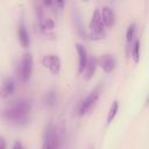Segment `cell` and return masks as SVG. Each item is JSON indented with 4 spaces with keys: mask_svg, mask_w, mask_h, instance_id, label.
Returning <instances> with one entry per match:
<instances>
[{
    "mask_svg": "<svg viewBox=\"0 0 149 149\" xmlns=\"http://www.w3.org/2000/svg\"><path fill=\"white\" fill-rule=\"evenodd\" d=\"M31 111V104L26 99H19L13 101L5 111L3 118L15 126H23L28 122L29 113Z\"/></svg>",
    "mask_w": 149,
    "mask_h": 149,
    "instance_id": "1",
    "label": "cell"
},
{
    "mask_svg": "<svg viewBox=\"0 0 149 149\" xmlns=\"http://www.w3.org/2000/svg\"><path fill=\"white\" fill-rule=\"evenodd\" d=\"M31 72H33V56L30 52H26L23 54L21 62L19 64L17 74L22 83H27L31 77Z\"/></svg>",
    "mask_w": 149,
    "mask_h": 149,
    "instance_id": "2",
    "label": "cell"
},
{
    "mask_svg": "<svg viewBox=\"0 0 149 149\" xmlns=\"http://www.w3.org/2000/svg\"><path fill=\"white\" fill-rule=\"evenodd\" d=\"M59 147V136L52 123H49L43 132V149H54Z\"/></svg>",
    "mask_w": 149,
    "mask_h": 149,
    "instance_id": "3",
    "label": "cell"
},
{
    "mask_svg": "<svg viewBox=\"0 0 149 149\" xmlns=\"http://www.w3.org/2000/svg\"><path fill=\"white\" fill-rule=\"evenodd\" d=\"M99 95H100V87H97V88H94V90L80 102L79 109H78L79 115H85V114H87V113L91 111V108L95 105V102H97Z\"/></svg>",
    "mask_w": 149,
    "mask_h": 149,
    "instance_id": "4",
    "label": "cell"
},
{
    "mask_svg": "<svg viewBox=\"0 0 149 149\" xmlns=\"http://www.w3.org/2000/svg\"><path fill=\"white\" fill-rule=\"evenodd\" d=\"M104 22L101 19V14H100V9L95 8V10L92 14L91 21H90V30L92 33V35L95 36H100L104 33Z\"/></svg>",
    "mask_w": 149,
    "mask_h": 149,
    "instance_id": "5",
    "label": "cell"
},
{
    "mask_svg": "<svg viewBox=\"0 0 149 149\" xmlns=\"http://www.w3.org/2000/svg\"><path fill=\"white\" fill-rule=\"evenodd\" d=\"M42 64L52 74H58L61 72V59L57 55H45L42 58Z\"/></svg>",
    "mask_w": 149,
    "mask_h": 149,
    "instance_id": "6",
    "label": "cell"
},
{
    "mask_svg": "<svg viewBox=\"0 0 149 149\" xmlns=\"http://www.w3.org/2000/svg\"><path fill=\"white\" fill-rule=\"evenodd\" d=\"M76 50H77V54H78V73H83L85 68H86V64H87V52H86V49L83 44L80 43H76Z\"/></svg>",
    "mask_w": 149,
    "mask_h": 149,
    "instance_id": "7",
    "label": "cell"
},
{
    "mask_svg": "<svg viewBox=\"0 0 149 149\" xmlns=\"http://www.w3.org/2000/svg\"><path fill=\"white\" fill-rule=\"evenodd\" d=\"M15 91V80L13 78H7L0 86V98L7 99Z\"/></svg>",
    "mask_w": 149,
    "mask_h": 149,
    "instance_id": "8",
    "label": "cell"
},
{
    "mask_svg": "<svg viewBox=\"0 0 149 149\" xmlns=\"http://www.w3.org/2000/svg\"><path fill=\"white\" fill-rule=\"evenodd\" d=\"M99 65L101 66V69L106 72V73H111L113 72L114 68H115V59L112 55L109 54H106V55H102L100 58H99Z\"/></svg>",
    "mask_w": 149,
    "mask_h": 149,
    "instance_id": "9",
    "label": "cell"
},
{
    "mask_svg": "<svg viewBox=\"0 0 149 149\" xmlns=\"http://www.w3.org/2000/svg\"><path fill=\"white\" fill-rule=\"evenodd\" d=\"M100 14H101V19H102V22L106 27H113L114 23H115V14H114V10L108 7V6H105L100 9Z\"/></svg>",
    "mask_w": 149,
    "mask_h": 149,
    "instance_id": "10",
    "label": "cell"
},
{
    "mask_svg": "<svg viewBox=\"0 0 149 149\" xmlns=\"http://www.w3.org/2000/svg\"><path fill=\"white\" fill-rule=\"evenodd\" d=\"M17 36H19V41H20V44L22 45V48H28L30 44V40H29V34H28L23 22H21L17 27Z\"/></svg>",
    "mask_w": 149,
    "mask_h": 149,
    "instance_id": "11",
    "label": "cell"
},
{
    "mask_svg": "<svg viewBox=\"0 0 149 149\" xmlns=\"http://www.w3.org/2000/svg\"><path fill=\"white\" fill-rule=\"evenodd\" d=\"M37 23H38V27H40L41 31L44 33V34H48L49 31L54 30V28H55L54 21L49 17H44L43 15L37 17Z\"/></svg>",
    "mask_w": 149,
    "mask_h": 149,
    "instance_id": "12",
    "label": "cell"
},
{
    "mask_svg": "<svg viewBox=\"0 0 149 149\" xmlns=\"http://www.w3.org/2000/svg\"><path fill=\"white\" fill-rule=\"evenodd\" d=\"M43 102L47 107H54L58 102V93L55 90L48 91L43 97Z\"/></svg>",
    "mask_w": 149,
    "mask_h": 149,
    "instance_id": "13",
    "label": "cell"
},
{
    "mask_svg": "<svg viewBox=\"0 0 149 149\" xmlns=\"http://www.w3.org/2000/svg\"><path fill=\"white\" fill-rule=\"evenodd\" d=\"M118 111H119V101H118V100H114V101L112 102L109 109H108V113H107V120H106L107 125H111V123H112V121L114 120V118H115Z\"/></svg>",
    "mask_w": 149,
    "mask_h": 149,
    "instance_id": "14",
    "label": "cell"
},
{
    "mask_svg": "<svg viewBox=\"0 0 149 149\" xmlns=\"http://www.w3.org/2000/svg\"><path fill=\"white\" fill-rule=\"evenodd\" d=\"M95 68H97V59L95 58H91V59H87V64H86V79H91L95 72Z\"/></svg>",
    "mask_w": 149,
    "mask_h": 149,
    "instance_id": "15",
    "label": "cell"
},
{
    "mask_svg": "<svg viewBox=\"0 0 149 149\" xmlns=\"http://www.w3.org/2000/svg\"><path fill=\"white\" fill-rule=\"evenodd\" d=\"M132 57L135 64L140 62V40H135L132 48Z\"/></svg>",
    "mask_w": 149,
    "mask_h": 149,
    "instance_id": "16",
    "label": "cell"
},
{
    "mask_svg": "<svg viewBox=\"0 0 149 149\" xmlns=\"http://www.w3.org/2000/svg\"><path fill=\"white\" fill-rule=\"evenodd\" d=\"M135 30H136V26H135V23H132V24H129V26H128L127 31H126V41H127V43H128V44L134 40Z\"/></svg>",
    "mask_w": 149,
    "mask_h": 149,
    "instance_id": "17",
    "label": "cell"
},
{
    "mask_svg": "<svg viewBox=\"0 0 149 149\" xmlns=\"http://www.w3.org/2000/svg\"><path fill=\"white\" fill-rule=\"evenodd\" d=\"M21 148H23V146H22V143H21L20 141H16V142L13 144V149H21Z\"/></svg>",
    "mask_w": 149,
    "mask_h": 149,
    "instance_id": "18",
    "label": "cell"
},
{
    "mask_svg": "<svg viewBox=\"0 0 149 149\" xmlns=\"http://www.w3.org/2000/svg\"><path fill=\"white\" fill-rule=\"evenodd\" d=\"M3 148H6V142L3 137H0V149H3Z\"/></svg>",
    "mask_w": 149,
    "mask_h": 149,
    "instance_id": "19",
    "label": "cell"
},
{
    "mask_svg": "<svg viewBox=\"0 0 149 149\" xmlns=\"http://www.w3.org/2000/svg\"><path fill=\"white\" fill-rule=\"evenodd\" d=\"M56 2H57V5H58L59 8H63V7H64V2H65V0H56Z\"/></svg>",
    "mask_w": 149,
    "mask_h": 149,
    "instance_id": "20",
    "label": "cell"
},
{
    "mask_svg": "<svg viewBox=\"0 0 149 149\" xmlns=\"http://www.w3.org/2000/svg\"><path fill=\"white\" fill-rule=\"evenodd\" d=\"M43 3H44V6H51L52 5V0H43Z\"/></svg>",
    "mask_w": 149,
    "mask_h": 149,
    "instance_id": "21",
    "label": "cell"
},
{
    "mask_svg": "<svg viewBox=\"0 0 149 149\" xmlns=\"http://www.w3.org/2000/svg\"><path fill=\"white\" fill-rule=\"evenodd\" d=\"M84 1H88V0H84Z\"/></svg>",
    "mask_w": 149,
    "mask_h": 149,
    "instance_id": "22",
    "label": "cell"
}]
</instances>
